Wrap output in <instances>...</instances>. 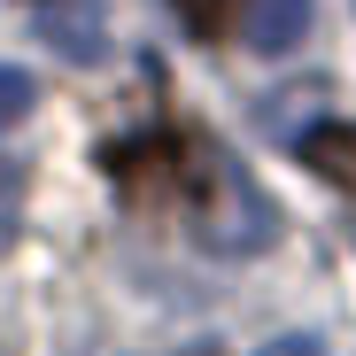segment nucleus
<instances>
[{
    "label": "nucleus",
    "mask_w": 356,
    "mask_h": 356,
    "mask_svg": "<svg viewBox=\"0 0 356 356\" xmlns=\"http://www.w3.org/2000/svg\"><path fill=\"white\" fill-rule=\"evenodd\" d=\"M108 178L124 194L170 202V194H202L209 178H217V155H202L186 132H147V140H116L108 147Z\"/></svg>",
    "instance_id": "1"
},
{
    "label": "nucleus",
    "mask_w": 356,
    "mask_h": 356,
    "mask_svg": "<svg viewBox=\"0 0 356 356\" xmlns=\"http://www.w3.org/2000/svg\"><path fill=\"white\" fill-rule=\"evenodd\" d=\"M217 186H225V209H209V217H202V241H209L217 256H256L271 232H279L271 194L256 186L241 163H217Z\"/></svg>",
    "instance_id": "2"
},
{
    "label": "nucleus",
    "mask_w": 356,
    "mask_h": 356,
    "mask_svg": "<svg viewBox=\"0 0 356 356\" xmlns=\"http://www.w3.org/2000/svg\"><path fill=\"white\" fill-rule=\"evenodd\" d=\"M39 31L54 39V54H70V63H101L108 54L101 0H39Z\"/></svg>",
    "instance_id": "3"
},
{
    "label": "nucleus",
    "mask_w": 356,
    "mask_h": 356,
    "mask_svg": "<svg viewBox=\"0 0 356 356\" xmlns=\"http://www.w3.org/2000/svg\"><path fill=\"white\" fill-rule=\"evenodd\" d=\"M302 31H310V0H256V8H248V47L256 54L302 47Z\"/></svg>",
    "instance_id": "4"
},
{
    "label": "nucleus",
    "mask_w": 356,
    "mask_h": 356,
    "mask_svg": "<svg viewBox=\"0 0 356 356\" xmlns=\"http://www.w3.org/2000/svg\"><path fill=\"white\" fill-rule=\"evenodd\" d=\"M302 163L333 186H356V124H310L302 132Z\"/></svg>",
    "instance_id": "5"
},
{
    "label": "nucleus",
    "mask_w": 356,
    "mask_h": 356,
    "mask_svg": "<svg viewBox=\"0 0 356 356\" xmlns=\"http://www.w3.org/2000/svg\"><path fill=\"white\" fill-rule=\"evenodd\" d=\"M31 101H39L31 70H16V63H0V132H8V124H24V116H31Z\"/></svg>",
    "instance_id": "6"
},
{
    "label": "nucleus",
    "mask_w": 356,
    "mask_h": 356,
    "mask_svg": "<svg viewBox=\"0 0 356 356\" xmlns=\"http://www.w3.org/2000/svg\"><path fill=\"white\" fill-rule=\"evenodd\" d=\"M16 225H24V163L0 155V241H16Z\"/></svg>",
    "instance_id": "7"
},
{
    "label": "nucleus",
    "mask_w": 356,
    "mask_h": 356,
    "mask_svg": "<svg viewBox=\"0 0 356 356\" xmlns=\"http://www.w3.org/2000/svg\"><path fill=\"white\" fill-rule=\"evenodd\" d=\"M170 8H178V24H186V31L217 39V31H225V16L241 8V0H170Z\"/></svg>",
    "instance_id": "8"
},
{
    "label": "nucleus",
    "mask_w": 356,
    "mask_h": 356,
    "mask_svg": "<svg viewBox=\"0 0 356 356\" xmlns=\"http://www.w3.org/2000/svg\"><path fill=\"white\" fill-rule=\"evenodd\" d=\"M256 356H325V341H318V333H279V341H264Z\"/></svg>",
    "instance_id": "9"
}]
</instances>
